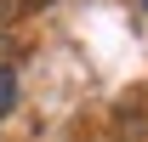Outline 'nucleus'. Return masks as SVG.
<instances>
[{"mask_svg":"<svg viewBox=\"0 0 148 142\" xmlns=\"http://www.w3.org/2000/svg\"><path fill=\"white\" fill-rule=\"evenodd\" d=\"M0 63H12V40H6V29H0Z\"/></svg>","mask_w":148,"mask_h":142,"instance_id":"obj_3","label":"nucleus"},{"mask_svg":"<svg viewBox=\"0 0 148 142\" xmlns=\"http://www.w3.org/2000/svg\"><path fill=\"white\" fill-rule=\"evenodd\" d=\"M23 6H29V0H0V29H6V23H17Z\"/></svg>","mask_w":148,"mask_h":142,"instance_id":"obj_2","label":"nucleus"},{"mask_svg":"<svg viewBox=\"0 0 148 142\" xmlns=\"http://www.w3.org/2000/svg\"><path fill=\"white\" fill-rule=\"evenodd\" d=\"M12 102H17V74H12V63H0V119L12 114Z\"/></svg>","mask_w":148,"mask_h":142,"instance_id":"obj_1","label":"nucleus"}]
</instances>
